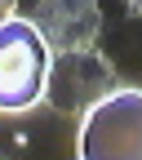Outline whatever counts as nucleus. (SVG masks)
<instances>
[{"label":"nucleus","mask_w":142,"mask_h":160,"mask_svg":"<svg viewBox=\"0 0 142 160\" xmlns=\"http://www.w3.org/2000/svg\"><path fill=\"white\" fill-rule=\"evenodd\" d=\"M53 49L36 31L31 18H9L0 22V111H31L45 102Z\"/></svg>","instance_id":"1"},{"label":"nucleus","mask_w":142,"mask_h":160,"mask_svg":"<svg viewBox=\"0 0 142 160\" xmlns=\"http://www.w3.org/2000/svg\"><path fill=\"white\" fill-rule=\"evenodd\" d=\"M80 160H142V89H115L80 120Z\"/></svg>","instance_id":"2"},{"label":"nucleus","mask_w":142,"mask_h":160,"mask_svg":"<svg viewBox=\"0 0 142 160\" xmlns=\"http://www.w3.org/2000/svg\"><path fill=\"white\" fill-rule=\"evenodd\" d=\"M115 67L107 62V53L98 49H80V53H53L49 80H45V102L67 116V120H85L107 93H115Z\"/></svg>","instance_id":"3"},{"label":"nucleus","mask_w":142,"mask_h":160,"mask_svg":"<svg viewBox=\"0 0 142 160\" xmlns=\"http://www.w3.org/2000/svg\"><path fill=\"white\" fill-rule=\"evenodd\" d=\"M31 22L53 53H80L102 36V9L98 0H36Z\"/></svg>","instance_id":"4"},{"label":"nucleus","mask_w":142,"mask_h":160,"mask_svg":"<svg viewBox=\"0 0 142 160\" xmlns=\"http://www.w3.org/2000/svg\"><path fill=\"white\" fill-rule=\"evenodd\" d=\"M9 18H18V0H0V22H9Z\"/></svg>","instance_id":"5"},{"label":"nucleus","mask_w":142,"mask_h":160,"mask_svg":"<svg viewBox=\"0 0 142 160\" xmlns=\"http://www.w3.org/2000/svg\"><path fill=\"white\" fill-rule=\"evenodd\" d=\"M125 5H129V13H133V18H142V0H125Z\"/></svg>","instance_id":"6"}]
</instances>
